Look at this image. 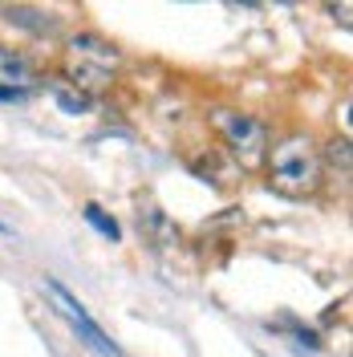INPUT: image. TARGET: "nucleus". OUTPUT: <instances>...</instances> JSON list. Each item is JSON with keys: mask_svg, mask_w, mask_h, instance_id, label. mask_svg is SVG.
Returning <instances> with one entry per match:
<instances>
[{"mask_svg": "<svg viewBox=\"0 0 353 357\" xmlns=\"http://www.w3.org/2000/svg\"><path fill=\"white\" fill-rule=\"evenodd\" d=\"M45 289H49V296H53L57 312L69 321V329L77 333V341H86L89 349H93V354H102V357H122V349H118L110 337H106V329H102V325L89 317L86 305H82V301H77V296H73L66 284H57V280L49 276V280H45Z\"/></svg>", "mask_w": 353, "mask_h": 357, "instance_id": "nucleus-4", "label": "nucleus"}, {"mask_svg": "<svg viewBox=\"0 0 353 357\" xmlns=\"http://www.w3.org/2000/svg\"><path fill=\"white\" fill-rule=\"evenodd\" d=\"M207 118H211L216 134L223 138L227 155L236 158L240 167H248V171L264 167V155H268V126L260 122V118L240 114V110H227V106H216Z\"/></svg>", "mask_w": 353, "mask_h": 357, "instance_id": "nucleus-3", "label": "nucleus"}, {"mask_svg": "<svg viewBox=\"0 0 353 357\" xmlns=\"http://www.w3.org/2000/svg\"><path fill=\"white\" fill-rule=\"evenodd\" d=\"M118 66H122V53L98 33H77L61 49V77L82 98L110 93V86L118 82Z\"/></svg>", "mask_w": 353, "mask_h": 357, "instance_id": "nucleus-2", "label": "nucleus"}, {"mask_svg": "<svg viewBox=\"0 0 353 357\" xmlns=\"http://www.w3.org/2000/svg\"><path fill=\"white\" fill-rule=\"evenodd\" d=\"M33 86H37V66L24 57L21 49H8V45H0V89L29 93Z\"/></svg>", "mask_w": 353, "mask_h": 357, "instance_id": "nucleus-5", "label": "nucleus"}, {"mask_svg": "<svg viewBox=\"0 0 353 357\" xmlns=\"http://www.w3.org/2000/svg\"><path fill=\"white\" fill-rule=\"evenodd\" d=\"M53 102L66 114H86L89 110V98H82L77 89H66V86H53Z\"/></svg>", "mask_w": 353, "mask_h": 357, "instance_id": "nucleus-7", "label": "nucleus"}, {"mask_svg": "<svg viewBox=\"0 0 353 357\" xmlns=\"http://www.w3.org/2000/svg\"><path fill=\"white\" fill-rule=\"evenodd\" d=\"M82 215H86V223H89V227H98L106 240H122V227H118V223L98 207V203H86V211H82Z\"/></svg>", "mask_w": 353, "mask_h": 357, "instance_id": "nucleus-6", "label": "nucleus"}, {"mask_svg": "<svg viewBox=\"0 0 353 357\" xmlns=\"http://www.w3.org/2000/svg\"><path fill=\"white\" fill-rule=\"evenodd\" d=\"M264 171H268V183H272L280 195H288V199L317 195L321 183H325L321 146L313 142L309 134H285L276 146H268Z\"/></svg>", "mask_w": 353, "mask_h": 357, "instance_id": "nucleus-1", "label": "nucleus"}]
</instances>
